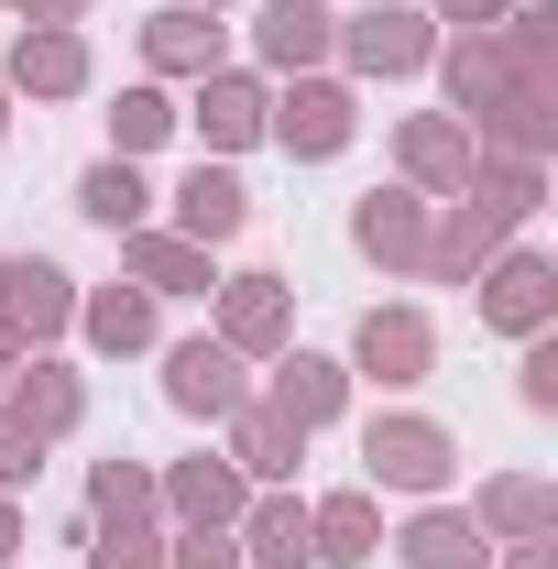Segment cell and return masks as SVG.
<instances>
[{"label":"cell","mask_w":558,"mask_h":569,"mask_svg":"<svg viewBox=\"0 0 558 569\" xmlns=\"http://www.w3.org/2000/svg\"><path fill=\"white\" fill-rule=\"evenodd\" d=\"M460 482V438L417 406H383L361 417V493H406V503H438Z\"/></svg>","instance_id":"cell-1"},{"label":"cell","mask_w":558,"mask_h":569,"mask_svg":"<svg viewBox=\"0 0 558 569\" xmlns=\"http://www.w3.org/2000/svg\"><path fill=\"white\" fill-rule=\"evenodd\" d=\"M329 56L350 67V88H406L438 56V22H427V0H361V11H340Z\"/></svg>","instance_id":"cell-2"},{"label":"cell","mask_w":558,"mask_h":569,"mask_svg":"<svg viewBox=\"0 0 558 569\" xmlns=\"http://www.w3.org/2000/svg\"><path fill=\"white\" fill-rule=\"evenodd\" d=\"M350 132H361V88H350L340 67L275 77V110H263V142H285L296 164H329V153H350Z\"/></svg>","instance_id":"cell-3"},{"label":"cell","mask_w":558,"mask_h":569,"mask_svg":"<svg viewBox=\"0 0 558 569\" xmlns=\"http://www.w3.org/2000/svg\"><path fill=\"white\" fill-rule=\"evenodd\" d=\"M471 318H482L492 340H537V329H558V263L537 252V241H504L482 274H471Z\"/></svg>","instance_id":"cell-4"},{"label":"cell","mask_w":558,"mask_h":569,"mask_svg":"<svg viewBox=\"0 0 558 569\" xmlns=\"http://www.w3.org/2000/svg\"><path fill=\"white\" fill-rule=\"evenodd\" d=\"M427 372H438V329H427V307H361V329H350V383H383V395H417Z\"/></svg>","instance_id":"cell-5"},{"label":"cell","mask_w":558,"mask_h":569,"mask_svg":"<svg viewBox=\"0 0 558 569\" xmlns=\"http://www.w3.org/2000/svg\"><path fill=\"white\" fill-rule=\"evenodd\" d=\"M0 329H11L22 351H56L77 329V274L56 252H0Z\"/></svg>","instance_id":"cell-6"},{"label":"cell","mask_w":558,"mask_h":569,"mask_svg":"<svg viewBox=\"0 0 558 569\" xmlns=\"http://www.w3.org/2000/svg\"><path fill=\"white\" fill-rule=\"evenodd\" d=\"M209 340H230L241 361H275V351H296V284L285 274H219L209 284Z\"/></svg>","instance_id":"cell-7"},{"label":"cell","mask_w":558,"mask_h":569,"mask_svg":"<svg viewBox=\"0 0 558 569\" xmlns=\"http://www.w3.org/2000/svg\"><path fill=\"white\" fill-rule=\"evenodd\" d=\"M471 164H482L471 121H449V110H406V121H395V187H417L427 209H438V198H460V187H471Z\"/></svg>","instance_id":"cell-8"},{"label":"cell","mask_w":558,"mask_h":569,"mask_svg":"<svg viewBox=\"0 0 558 569\" xmlns=\"http://www.w3.org/2000/svg\"><path fill=\"white\" fill-rule=\"evenodd\" d=\"M165 406L198 417V427H219L230 406H252V361L230 351V340H209V329L176 340V351H165Z\"/></svg>","instance_id":"cell-9"},{"label":"cell","mask_w":558,"mask_h":569,"mask_svg":"<svg viewBox=\"0 0 558 569\" xmlns=\"http://www.w3.org/2000/svg\"><path fill=\"white\" fill-rule=\"evenodd\" d=\"M350 395H361V383H350V361H329V351H275V361H263V406H275L296 438L340 427Z\"/></svg>","instance_id":"cell-10"},{"label":"cell","mask_w":558,"mask_h":569,"mask_svg":"<svg viewBox=\"0 0 558 569\" xmlns=\"http://www.w3.org/2000/svg\"><path fill=\"white\" fill-rule=\"evenodd\" d=\"M230 67V22L198 11V0H165V11H142V77H219Z\"/></svg>","instance_id":"cell-11"},{"label":"cell","mask_w":558,"mask_h":569,"mask_svg":"<svg viewBox=\"0 0 558 569\" xmlns=\"http://www.w3.org/2000/svg\"><path fill=\"white\" fill-rule=\"evenodd\" d=\"M350 252L372 263V274H417L427 263V198L417 187H372V198H350Z\"/></svg>","instance_id":"cell-12"},{"label":"cell","mask_w":558,"mask_h":569,"mask_svg":"<svg viewBox=\"0 0 558 569\" xmlns=\"http://www.w3.org/2000/svg\"><path fill=\"white\" fill-rule=\"evenodd\" d=\"M11 99H88V33L77 22H22L11 56H0Z\"/></svg>","instance_id":"cell-13"},{"label":"cell","mask_w":558,"mask_h":569,"mask_svg":"<svg viewBox=\"0 0 558 569\" xmlns=\"http://www.w3.org/2000/svg\"><path fill=\"white\" fill-rule=\"evenodd\" d=\"M153 503H165V537H187V526H241L252 482H241L219 449H198V460H165V471H153Z\"/></svg>","instance_id":"cell-14"},{"label":"cell","mask_w":558,"mask_h":569,"mask_svg":"<svg viewBox=\"0 0 558 569\" xmlns=\"http://www.w3.org/2000/svg\"><path fill=\"white\" fill-rule=\"evenodd\" d=\"M504 241H515V230H504V219L460 187V198H438V209H427V263H417V284H471Z\"/></svg>","instance_id":"cell-15"},{"label":"cell","mask_w":558,"mask_h":569,"mask_svg":"<svg viewBox=\"0 0 558 569\" xmlns=\"http://www.w3.org/2000/svg\"><path fill=\"white\" fill-rule=\"evenodd\" d=\"M263 110H275V88H263V77H252V67H219V77H198V99H187L176 121H198V142L230 164V153H252V142H263Z\"/></svg>","instance_id":"cell-16"},{"label":"cell","mask_w":558,"mask_h":569,"mask_svg":"<svg viewBox=\"0 0 558 569\" xmlns=\"http://www.w3.org/2000/svg\"><path fill=\"white\" fill-rule=\"evenodd\" d=\"M0 406H11V417L56 449V438H77V427H88V372H77V361H56V351H22V372L0 383Z\"/></svg>","instance_id":"cell-17"},{"label":"cell","mask_w":558,"mask_h":569,"mask_svg":"<svg viewBox=\"0 0 558 569\" xmlns=\"http://www.w3.org/2000/svg\"><path fill=\"white\" fill-rule=\"evenodd\" d=\"M471 142L482 153H515V164H548L558 153V77H515L482 121H471Z\"/></svg>","instance_id":"cell-18"},{"label":"cell","mask_w":558,"mask_h":569,"mask_svg":"<svg viewBox=\"0 0 558 569\" xmlns=\"http://www.w3.org/2000/svg\"><path fill=\"white\" fill-rule=\"evenodd\" d=\"M307 548H318V569H372L383 559V493H361V482L307 493Z\"/></svg>","instance_id":"cell-19"},{"label":"cell","mask_w":558,"mask_h":569,"mask_svg":"<svg viewBox=\"0 0 558 569\" xmlns=\"http://www.w3.org/2000/svg\"><path fill=\"white\" fill-rule=\"evenodd\" d=\"M77 340H88L99 361H132V351L165 340V307H153L132 274H121V284H77Z\"/></svg>","instance_id":"cell-20"},{"label":"cell","mask_w":558,"mask_h":569,"mask_svg":"<svg viewBox=\"0 0 558 569\" xmlns=\"http://www.w3.org/2000/svg\"><path fill=\"white\" fill-rule=\"evenodd\" d=\"M329 44H340V11H329V0H263V11H252V56H263V77L329 67Z\"/></svg>","instance_id":"cell-21"},{"label":"cell","mask_w":558,"mask_h":569,"mask_svg":"<svg viewBox=\"0 0 558 569\" xmlns=\"http://www.w3.org/2000/svg\"><path fill=\"white\" fill-rule=\"evenodd\" d=\"M219 460H230V471H241L252 493H275V482H296V460H307V438H296V427H285L275 406L252 395V406H230V417H219Z\"/></svg>","instance_id":"cell-22"},{"label":"cell","mask_w":558,"mask_h":569,"mask_svg":"<svg viewBox=\"0 0 558 569\" xmlns=\"http://www.w3.org/2000/svg\"><path fill=\"white\" fill-rule=\"evenodd\" d=\"M438 88H449V121H482L492 99L515 88V56H504V33H438Z\"/></svg>","instance_id":"cell-23"},{"label":"cell","mask_w":558,"mask_h":569,"mask_svg":"<svg viewBox=\"0 0 558 569\" xmlns=\"http://www.w3.org/2000/svg\"><path fill=\"white\" fill-rule=\"evenodd\" d=\"M121 274H132L153 307H165V296H209L219 263L187 241V230H153V219H142V230H121Z\"/></svg>","instance_id":"cell-24"},{"label":"cell","mask_w":558,"mask_h":569,"mask_svg":"<svg viewBox=\"0 0 558 569\" xmlns=\"http://www.w3.org/2000/svg\"><path fill=\"white\" fill-rule=\"evenodd\" d=\"M176 230H187L198 252L241 241V230H252V187H241L219 153H198V164H187V187H176Z\"/></svg>","instance_id":"cell-25"},{"label":"cell","mask_w":558,"mask_h":569,"mask_svg":"<svg viewBox=\"0 0 558 569\" xmlns=\"http://www.w3.org/2000/svg\"><path fill=\"white\" fill-rule=\"evenodd\" d=\"M395 559L406 569H492V537L482 526H471V503H417V515H406V526H395Z\"/></svg>","instance_id":"cell-26"},{"label":"cell","mask_w":558,"mask_h":569,"mask_svg":"<svg viewBox=\"0 0 558 569\" xmlns=\"http://www.w3.org/2000/svg\"><path fill=\"white\" fill-rule=\"evenodd\" d=\"M471 526L492 548L504 537H558V482L548 471H492V482H471Z\"/></svg>","instance_id":"cell-27"},{"label":"cell","mask_w":558,"mask_h":569,"mask_svg":"<svg viewBox=\"0 0 558 569\" xmlns=\"http://www.w3.org/2000/svg\"><path fill=\"white\" fill-rule=\"evenodd\" d=\"M230 537H241V569H318V548H307V493H285V482L241 503Z\"/></svg>","instance_id":"cell-28"},{"label":"cell","mask_w":558,"mask_h":569,"mask_svg":"<svg viewBox=\"0 0 558 569\" xmlns=\"http://www.w3.org/2000/svg\"><path fill=\"white\" fill-rule=\"evenodd\" d=\"M77 219H88V230H110V241L153 219V187H142V164H132V153H99V164L77 176Z\"/></svg>","instance_id":"cell-29"},{"label":"cell","mask_w":558,"mask_h":569,"mask_svg":"<svg viewBox=\"0 0 558 569\" xmlns=\"http://www.w3.org/2000/svg\"><path fill=\"white\" fill-rule=\"evenodd\" d=\"M88 526H165V503H153V460H132V449L88 460Z\"/></svg>","instance_id":"cell-30"},{"label":"cell","mask_w":558,"mask_h":569,"mask_svg":"<svg viewBox=\"0 0 558 569\" xmlns=\"http://www.w3.org/2000/svg\"><path fill=\"white\" fill-rule=\"evenodd\" d=\"M471 198H482L504 230H526V219L548 209V164H515V153H482L471 164Z\"/></svg>","instance_id":"cell-31"},{"label":"cell","mask_w":558,"mask_h":569,"mask_svg":"<svg viewBox=\"0 0 558 569\" xmlns=\"http://www.w3.org/2000/svg\"><path fill=\"white\" fill-rule=\"evenodd\" d=\"M176 132V99H165V77H132V88H121V99H110V153H153V142Z\"/></svg>","instance_id":"cell-32"},{"label":"cell","mask_w":558,"mask_h":569,"mask_svg":"<svg viewBox=\"0 0 558 569\" xmlns=\"http://www.w3.org/2000/svg\"><path fill=\"white\" fill-rule=\"evenodd\" d=\"M504 56H515V77H558V0H515L504 22Z\"/></svg>","instance_id":"cell-33"},{"label":"cell","mask_w":558,"mask_h":569,"mask_svg":"<svg viewBox=\"0 0 558 569\" xmlns=\"http://www.w3.org/2000/svg\"><path fill=\"white\" fill-rule=\"evenodd\" d=\"M515 406H526V417H558V329L515 340Z\"/></svg>","instance_id":"cell-34"},{"label":"cell","mask_w":558,"mask_h":569,"mask_svg":"<svg viewBox=\"0 0 558 569\" xmlns=\"http://www.w3.org/2000/svg\"><path fill=\"white\" fill-rule=\"evenodd\" d=\"M88 569H165V526H88Z\"/></svg>","instance_id":"cell-35"},{"label":"cell","mask_w":558,"mask_h":569,"mask_svg":"<svg viewBox=\"0 0 558 569\" xmlns=\"http://www.w3.org/2000/svg\"><path fill=\"white\" fill-rule=\"evenodd\" d=\"M165 569H241V537L230 526H187V537H165Z\"/></svg>","instance_id":"cell-36"},{"label":"cell","mask_w":558,"mask_h":569,"mask_svg":"<svg viewBox=\"0 0 558 569\" xmlns=\"http://www.w3.org/2000/svg\"><path fill=\"white\" fill-rule=\"evenodd\" d=\"M33 471H44V438H33V427H22L11 406H0V493H22Z\"/></svg>","instance_id":"cell-37"},{"label":"cell","mask_w":558,"mask_h":569,"mask_svg":"<svg viewBox=\"0 0 558 569\" xmlns=\"http://www.w3.org/2000/svg\"><path fill=\"white\" fill-rule=\"evenodd\" d=\"M504 11H515V0H427V22H438V33H492Z\"/></svg>","instance_id":"cell-38"},{"label":"cell","mask_w":558,"mask_h":569,"mask_svg":"<svg viewBox=\"0 0 558 569\" xmlns=\"http://www.w3.org/2000/svg\"><path fill=\"white\" fill-rule=\"evenodd\" d=\"M492 569H558V537H504Z\"/></svg>","instance_id":"cell-39"},{"label":"cell","mask_w":558,"mask_h":569,"mask_svg":"<svg viewBox=\"0 0 558 569\" xmlns=\"http://www.w3.org/2000/svg\"><path fill=\"white\" fill-rule=\"evenodd\" d=\"M11 11H22V22H88L99 0H11Z\"/></svg>","instance_id":"cell-40"},{"label":"cell","mask_w":558,"mask_h":569,"mask_svg":"<svg viewBox=\"0 0 558 569\" xmlns=\"http://www.w3.org/2000/svg\"><path fill=\"white\" fill-rule=\"evenodd\" d=\"M22 559V493H0V569Z\"/></svg>","instance_id":"cell-41"},{"label":"cell","mask_w":558,"mask_h":569,"mask_svg":"<svg viewBox=\"0 0 558 569\" xmlns=\"http://www.w3.org/2000/svg\"><path fill=\"white\" fill-rule=\"evenodd\" d=\"M11 372H22V340H11V329H0V383H11Z\"/></svg>","instance_id":"cell-42"},{"label":"cell","mask_w":558,"mask_h":569,"mask_svg":"<svg viewBox=\"0 0 558 569\" xmlns=\"http://www.w3.org/2000/svg\"><path fill=\"white\" fill-rule=\"evenodd\" d=\"M0 132H11V88H0Z\"/></svg>","instance_id":"cell-43"},{"label":"cell","mask_w":558,"mask_h":569,"mask_svg":"<svg viewBox=\"0 0 558 569\" xmlns=\"http://www.w3.org/2000/svg\"><path fill=\"white\" fill-rule=\"evenodd\" d=\"M198 11H230V0H198Z\"/></svg>","instance_id":"cell-44"},{"label":"cell","mask_w":558,"mask_h":569,"mask_svg":"<svg viewBox=\"0 0 558 569\" xmlns=\"http://www.w3.org/2000/svg\"><path fill=\"white\" fill-rule=\"evenodd\" d=\"M0 11H11V0H0Z\"/></svg>","instance_id":"cell-45"}]
</instances>
